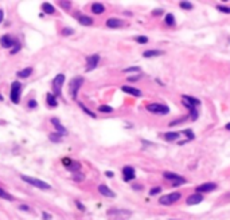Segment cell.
Returning <instances> with one entry per match:
<instances>
[{
    "mask_svg": "<svg viewBox=\"0 0 230 220\" xmlns=\"http://www.w3.org/2000/svg\"><path fill=\"white\" fill-rule=\"evenodd\" d=\"M82 85H84V78L82 77H76L70 81V83H69V91H70V95L73 99H77V95H78V91Z\"/></svg>",
    "mask_w": 230,
    "mask_h": 220,
    "instance_id": "cell-1",
    "label": "cell"
},
{
    "mask_svg": "<svg viewBox=\"0 0 230 220\" xmlns=\"http://www.w3.org/2000/svg\"><path fill=\"white\" fill-rule=\"evenodd\" d=\"M20 179H22L23 181H26L27 184L33 185V187L39 188V189H50V188H51L50 184L45 183V181H42V180H38V179H35V177H31V176H27V175H22Z\"/></svg>",
    "mask_w": 230,
    "mask_h": 220,
    "instance_id": "cell-2",
    "label": "cell"
},
{
    "mask_svg": "<svg viewBox=\"0 0 230 220\" xmlns=\"http://www.w3.org/2000/svg\"><path fill=\"white\" fill-rule=\"evenodd\" d=\"M147 110L149 113H154V114H159V115H166L169 113V108L162 103H149L147 105Z\"/></svg>",
    "mask_w": 230,
    "mask_h": 220,
    "instance_id": "cell-3",
    "label": "cell"
},
{
    "mask_svg": "<svg viewBox=\"0 0 230 220\" xmlns=\"http://www.w3.org/2000/svg\"><path fill=\"white\" fill-rule=\"evenodd\" d=\"M20 93H22V85L19 81H15L11 85V91H10V98L14 103H19L20 99Z\"/></svg>",
    "mask_w": 230,
    "mask_h": 220,
    "instance_id": "cell-4",
    "label": "cell"
},
{
    "mask_svg": "<svg viewBox=\"0 0 230 220\" xmlns=\"http://www.w3.org/2000/svg\"><path fill=\"white\" fill-rule=\"evenodd\" d=\"M180 197H182V195H180L179 192H172V193H169V195L160 196L159 203L162 205H171V204H174V203H176L178 200H180Z\"/></svg>",
    "mask_w": 230,
    "mask_h": 220,
    "instance_id": "cell-5",
    "label": "cell"
},
{
    "mask_svg": "<svg viewBox=\"0 0 230 220\" xmlns=\"http://www.w3.org/2000/svg\"><path fill=\"white\" fill-rule=\"evenodd\" d=\"M164 179L167 180H171L172 181V187H179V185L185 184L186 183V179H183L182 176L176 175V173H172V172H164L163 173Z\"/></svg>",
    "mask_w": 230,
    "mask_h": 220,
    "instance_id": "cell-6",
    "label": "cell"
},
{
    "mask_svg": "<svg viewBox=\"0 0 230 220\" xmlns=\"http://www.w3.org/2000/svg\"><path fill=\"white\" fill-rule=\"evenodd\" d=\"M65 75L63 74H58L55 78H54L53 81V89H54V95L55 97H58V95H61V89H62V85L63 82H65Z\"/></svg>",
    "mask_w": 230,
    "mask_h": 220,
    "instance_id": "cell-7",
    "label": "cell"
},
{
    "mask_svg": "<svg viewBox=\"0 0 230 220\" xmlns=\"http://www.w3.org/2000/svg\"><path fill=\"white\" fill-rule=\"evenodd\" d=\"M100 62V55L98 54H93L90 57L86 58V71H92L97 67Z\"/></svg>",
    "mask_w": 230,
    "mask_h": 220,
    "instance_id": "cell-8",
    "label": "cell"
},
{
    "mask_svg": "<svg viewBox=\"0 0 230 220\" xmlns=\"http://www.w3.org/2000/svg\"><path fill=\"white\" fill-rule=\"evenodd\" d=\"M135 177H136V172H135L133 168L129 167V165L123 168V179H124V181H131Z\"/></svg>",
    "mask_w": 230,
    "mask_h": 220,
    "instance_id": "cell-9",
    "label": "cell"
},
{
    "mask_svg": "<svg viewBox=\"0 0 230 220\" xmlns=\"http://www.w3.org/2000/svg\"><path fill=\"white\" fill-rule=\"evenodd\" d=\"M217 189V184L215 183H205L200 184L197 187V192L198 193H203V192H211V191Z\"/></svg>",
    "mask_w": 230,
    "mask_h": 220,
    "instance_id": "cell-10",
    "label": "cell"
},
{
    "mask_svg": "<svg viewBox=\"0 0 230 220\" xmlns=\"http://www.w3.org/2000/svg\"><path fill=\"white\" fill-rule=\"evenodd\" d=\"M202 200H203L202 193H194V195L188 196L186 203H187V205H197V204H199Z\"/></svg>",
    "mask_w": 230,
    "mask_h": 220,
    "instance_id": "cell-11",
    "label": "cell"
},
{
    "mask_svg": "<svg viewBox=\"0 0 230 220\" xmlns=\"http://www.w3.org/2000/svg\"><path fill=\"white\" fill-rule=\"evenodd\" d=\"M98 192L101 193L102 196H106V197H116V193H114L110 188H108V185H105V184L98 185Z\"/></svg>",
    "mask_w": 230,
    "mask_h": 220,
    "instance_id": "cell-12",
    "label": "cell"
},
{
    "mask_svg": "<svg viewBox=\"0 0 230 220\" xmlns=\"http://www.w3.org/2000/svg\"><path fill=\"white\" fill-rule=\"evenodd\" d=\"M15 43L16 42L10 35H3L2 38H0V44H2L4 48H11L14 44H15Z\"/></svg>",
    "mask_w": 230,
    "mask_h": 220,
    "instance_id": "cell-13",
    "label": "cell"
},
{
    "mask_svg": "<svg viewBox=\"0 0 230 220\" xmlns=\"http://www.w3.org/2000/svg\"><path fill=\"white\" fill-rule=\"evenodd\" d=\"M51 124H53V125L55 126L57 133H58V134H61V136L67 134V130H66L65 126H62V125H61V122H59L58 118H51Z\"/></svg>",
    "mask_w": 230,
    "mask_h": 220,
    "instance_id": "cell-14",
    "label": "cell"
},
{
    "mask_svg": "<svg viewBox=\"0 0 230 220\" xmlns=\"http://www.w3.org/2000/svg\"><path fill=\"white\" fill-rule=\"evenodd\" d=\"M123 24H124V22L117 19V18H110V19L106 20V26H108L109 28H119V27H121Z\"/></svg>",
    "mask_w": 230,
    "mask_h": 220,
    "instance_id": "cell-15",
    "label": "cell"
},
{
    "mask_svg": "<svg viewBox=\"0 0 230 220\" xmlns=\"http://www.w3.org/2000/svg\"><path fill=\"white\" fill-rule=\"evenodd\" d=\"M121 90L126 93V94H131V95H135V97H141V91L136 87H132V86H123Z\"/></svg>",
    "mask_w": 230,
    "mask_h": 220,
    "instance_id": "cell-16",
    "label": "cell"
},
{
    "mask_svg": "<svg viewBox=\"0 0 230 220\" xmlns=\"http://www.w3.org/2000/svg\"><path fill=\"white\" fill-rule=\"evenodd\" d=\"M182 102H183V105L186 106L188 110H190V115H191V120L192 121H197V118H198V115H199V113H198V110L195 106H192V105H190V103H187L186 101H183L182 99Z\"/></svg>",
    "mask_w": 230,
    "mask_h": 220,
    "instance_id": "cell-17",
    "label": "cell"
},
{
    "mask_svg": "<svg viewBox=\"0 0 230 220\" xmlns=\"http://www.w3.org/2000/svg\"><path fill=\"white\" fill-rule=\"evenodd\" d=\"M164 54L163 50H147L143 53V57L144 58H154V57H160V55Z\"/></svg>",
    "mask_w": 230,
    "mask_h": 220,
    "instance_id": "cell-18",
    "label": "cell"
},
{
    "mask_svg": "<svg viewBox=\"0 0 230 220\" xmlns=\"http://www.w3.org/2000/svg\"><path fill=\"white\" fill-rule=\"evenodd\" d=\"M104 11H105L104 4H101V3H93V5H92V12L93 14H96V15H101Z\"/></svg>",
    "mask_w": 230,
    "mask_h": 220,
    "instance_id": "cell-19",
    "label": "cell"
},
{
    "mask_svg": "<svg viewBox=\"0 0 230 220\" xmlns=\"http://www.w3.org/2000/svg\"><path fill=\"white\" fill-rule=\"evenodd\" d=\"M182 98H183V101H186L187 103H190V105H192V106H195V108L200 105V101L198 99V98L190 97V95H182Z\"/></svg>",
    "mask_w": 230,
    "mask_h": 220,
    "instance_id": "cell-20",
    "label": "cell"
},
{
    "mask_svg": "<svg viewBox=\"0 0 230 220\" xmlns=\"http://www.w3.org/2000/svg\"><path fill=\"white\" fill-rule=\"evenodd\" d=\"M42 10H43V12L47 14V15H54V14H55V8H54V5H51L50 3H43Z\"/></svg>",
    "mask_w": 230,
    "mask_h": 220,
    "instance_id": "cell-21",
    "label": "cell"
},
{
    "mask_svg": "<svg viewBox=\"0 0 230 220\" xmlns=\"http://www.w3.org/2000/svg\"><path fill=\"white\" fill-rule=\"evenodd\" d=\"M180 137V133L179 132H167L164 134V138L168 141V142H172V141L178 140Z\"/></svg>",
    "mask_w": 230,
    "mask_h": 220,
    "instance_id": "cell-22",
    "label": "cell"
},
{
    "mask_svg": "<svg viewBox=\"0 0 230 220\" xmlns=\"http://www.w3.org/2000/svg\"><path fill=\"white\" fill-rule=\"evenodd\" d=\"M46 98H47L48 106H51V108H55V106H58V101H57V97L53 94V93H47Z\"/></svg>",
    "mask_w": 230,
    "mask_h": 220,
    "instance_id": "cell-23",
    "label": "cell"
},
{
    "mask_svg": "<svg viewBox=\"0 0 230 220\" xmlns=\"http://www.w3.org/2000/svg\"><path fill=\"white\" fill-rule=\"evenodd\" d=\"M31 74H33V67H26V69H23V70L18 71V73H16V77L18 78H28Z\"/></svg>",
    "mask_w": 230,
    "mask_h": 220,
    "instance_id": "cell-24",
    "label": "cell"
},
{
    "mask_svg": "<svg viewBox=\"0 0 230 220\" xmlns=\"http://www.w3.org/2000/svg\"><path fill=\"white\" fill-rule=\"evenodd\" d=\"M78 22H79V24H82V26H92L93 24V19L86 16V15H79Z\"/></svg>",
    "mask_w": 230,
    "mask_h": 220,
    "instance_id": "cell-25",
    "label": "cell"
},
{
    "mask_svg": "<svg viewBox=\"0 0 230 220\" xmlns=\"http://www.w3.org/2000/svg\"><path fill=\"white\" fill-rule=\"evenodd\" d=\"M164 22H166V24L167 26H175V18H174V15L172 14H167L166 15V19H164Z\"/></svg>",
    "mask_w": 230,
    "mask_h": 220,
    "instance_id": "cell-26",
    "label": "cell"
},
{
    "mask_svg": "<svg viewBox=\"0 0 230 220\" xmlns=\"http://www.w3.org/2000/svg\"><path fill=\"white\" fill-rule=\"evenodd\" d=\"M48 138H50L51 142H61L62 136H61V134H58V133H51V134L48 136Z\"/></svg>",
    "mask_w": 230,
    "mask_h": 220,
    "instance_id": "cell-27",
    "label": "cell"
},
{
    "mask_svg": "<svg viewBox=\"0 0 230 220\" xmlns=\"http://www.w3.org/2000/svg\"><path fill=\"white\" fill-rule=\"evenodd\" d=\"M0 197H2V199H5V200H10V201H12V200H14L12 196H11L10 193L5 192L4 189H2V188H0Z\"/></svg>",
    "mask_w": 230,
    "mask_h": 220,
    "instance_id": "cell-28",
    "label": "cell"
},
{
    "mask_svg": "<svg viewBox=\"0 0 230 220\" xmlns=\"http://www.w3.org/2000/svg\"><path fill=\"white\" fill-rule=\"evenodd\" d=\"M98 110L101 113H112L113 112V108H110V106H108V105H101L98 108Z\"/></svg>",
    "mask_w": 230,
    "mask_h": 220,
    "instance_id": "cell-29",
    "label": "cell"
},
{
    "mask_svg": "<svg viewBox=\"0 0 230 220\" xmlns=\"http://www.w3.org/2000/svg\"><path fill=\"white\" fill-rule=\"evenodd\" d=\"M79 108H81L82 110H84V112L86 113V114H89V115H90L92 118H94V117H96V114H94L93 112H90V110H89L88 108H86V106L84 105V103H81V102H79Z\"/></svg>",
    "mask_w": 230,
    "mask_h": 220,
    "instance_id": "cell-30",
    "label": "cell"
},
{
    "mask_svg": "<svg viewBox=\"0 0 230 220\" xmlns=\"http://www.w3.org/2000/svg\"><path fill=\"white\" fill-rule=\"evenodd\" d=\"M217 10L221 11L222 14H230V7H228V5H217Z\"/></svg>",
    "mask_w": 230,
    "mask_h": 220,
    "instance_id": "cell-31",
    "label": "cell"
},
{
    "mask_svg": "<svg viewBox=\"0 0 230 220\" xmlns=\"http://www.w3.org/2000/svg\"><path fill=\"white\" fill-rule=\"evenodd\" d=\"M136 42H137V43H140V44H145V43H148V38L144 36V35L136 36Z\"/></svg>",
    "mask_w": 230,
    "mask_h": 220,
    "instance_id": "cell-32",
    "label": "cell"
},
{
    "mask_svg": "<svg viewBox=\"0 0 230 220\" xmlns=\"http://www.w3.org/2000/svg\"><path fill=\"white\" fill-rule=\"evenodd\" d=\"M179 5H180V8H183V10H191L192 8V4L188 2H180Z\"/></svg>",
    "mask_w": 230,
    "mask_h": 220,
    "instance_id": "cell-33",
    "label": "cell"
},
{
    "mask_svg": "<svg viewBox=\"0 0 230 220\" xmlns=\"http://www.w3.org/2000/svg\"><path fill=\"white\" fill-rule=\"evenodd\" d=\"M183 133H185V134L187 136L188 141H191V140H194V138H195V136H194V133H192V130H191V129H186V130H183Z\"/></svg>",
    "mask_w": 230,
    "mask_h": 220,
    "instance_id": "cell-34",
    "label": "cell"
},
{
    "mask_svg": "<svg viewBox=\"0 0 230 220\" xmlns=\"http://www.w3.org/2000/svg\"><path fill=\"white\" fill-rule=\"evenodd\" d=\"M160 192H162V188L155 187V188H152V189L149 191V196H155V195H157V193H160Z\"/></svg>",
    "mask_w": 230,
    "mask_h": 220,
    "instance_id": "cell-35",
    "label": "cell"
},
{
    "mask_svg": "<svg viewBox=\"0 0 230 220\" xmlns=\"http://www.w3.org/2000/svg\"><path fill=\"white\" fill-rule=\"evenodd\" d=\"M62 34H63L65 36L73 35V34H74V30H73V28H67V27H66V28H63V30H62Z\"/></svg>",
    "mask_w": 230,
    "mask_h": 220,
    "instance_id": "cell-36",
    "label": "cell"
},
{
    "mask_svg": "<svg viewBox=\"0 0 230 220\" xmlns=\"http://www.w3.org/2000/svg\"><path fill=\"white\" fill-rule=\"evenodd\" d=\"M132 71H140V67H137V66H132V67L124 69V73H132Z\"/></svg>",
    "mask_w": 230,
    "mask_h": 220,
    "instance_id": "cell-37",
    "label": "cell"
},
{
    "mask_svg": "<svg viewBox=\"0 0 230 220\" xmlns=\"http://www.w3.org/2000/svg\"><path fill=\"white\" fill-rule=\"evenodd\" d=\"M36 106H38V103H36L35 99H30V101H28V108H30V109H35Z\"/></svg>",
    "mask_w": 230,
    "mask_h": 220,
    "instance_id": "cell-38",
    "label": "cell"
},
{
    "mask_svg": "<svg viewBox=\"0 0 230 220\" xmlns=\"http://www.w3.org/2000/svg\"><path fill=\"white\" fill-rule=\"evenodd\" d=\"M20 47H22V46L19 44L18 42H16V43H15V47H14L12 50H11V54H16V53H18L19 50H20Z\"/></svg>",
    "mask_w": 230,
    "mask_h": 220,
    "instance_id": "cell-39",
    "label": "cell"
},
{
    "mask_svg": "<svg viewBox=\"0 0 230 220\" xmlns=\"http://www.w3.org/2000/svg\"><path fill=\"white\" fill-rule=\"evenodd\" d=\"M51 218H53V216H51L50 213H47V212H42V219H43V220H51Z\"/></svg>",
    "mask_w": 230,
    "mask_h": 220,
    "instance_id": "cell-40",
    "label": "cell"
},
{
    "mask_svg": "<svg viewBox=\"0 0 230 220\" xmlns=\"http://www.w3.org/2000/svg\"><path fill=\"white\" fill-rule=\"evenodd\" d=\"M76 204H77V207H78V209H81V211H85V207H84V204H82L79 200H76Z\"/></svg>",
    "mask_w": 230,
    "mask_h": 220,
    "instance_id": "cell-41",
    "label": "cell"
},
{
    "mask_svg": "<svg viewBox=\"0 0 230 220\" xmlns=\"http://www.w3.org/2000/svg\"><path fill=\"white\" fill-rule=\"evenodd\" d=\"M183 120H185V118H180V120H175V121H172V122H169V126H174V125H176V124L183 122Z\"/></svg>",
    "mask_w": 230,
    "mask_h": 220,
    "instance_id": "cell-42",
    "label": "cell"
},
{
    "mask_svg": "<svg viewBox=\"0 0 230 220\" xmlns=\"http://www.w3.org/2000/svg\"><path fill=\"white\" fill-rule=\"evenodd\" d=\"M162 12H163V10H154V11H152V14H154L155 16H159V15H162Z\"/></svg>",
    "mask_w": 230,
    "mask_h": 220,
    "instance_id": "cell-43",
    "label": "cell"
},
{
    "mask_svg": "<svg viewBox=\"0 0 230 220\" xmlns=\"http://www.w3.org/2000/svg\"><path fill=\"white\" fill-rule=\"evenodd\" d=\"M74 179H76V180H84V176H82V173H76Z\"/></svg>",
    "mask_w": 230,
    "mask_h": 220,
    "instance_id": "cell-44",
    "label": "cell"
},
{
    "mask_svg": "<svg viewBox=\"0 0 230 220\" xmlns=\"http://www.w3.org/2000/svg\"><path fill=\"white\" fill-rule=\"evenodd\" d=\"M19 209H23V211H28L30 208H28V205H26V204H22V205H19Z\"/></svg>",
    "mask_w": 230,
    "mask_h": 220,
    "instance_id": "cell-45",
    "label": "cell"
},
{
    "mask_svg": "<svg viewBox=\"0 0 230 220\" xmlns=\"http://www.w3.org/2000/svg\"><path fill=\"white\" fill-rule=\"evenodd\" d=\"M61 5L65 8H69L70 7V2H61Z\"/></svg>",
    "mask_w": 230,
    "mask_h": 220,
    "instance_id": "cell-46",
    "label": "cell"
},
{
    "mask_svg": "<svg viewBox=\"0 0 230 220\" xmlns=\"http://www.w3.org/2000/svg\"><path fill=\"white\" fill-rule=\"evenodd\" d=\"M105 175L108 176V177H113V176H114V173L112 172V170H106V172H105Z\"/></svg>",
    "mask_w": 230,
    "mask_h": 220,
    "instance_id": "cell-47",
    "label": "cell"
},
{
    "mask_svg": "<svg viewBox=\"0 0 230 220\" xmlns=\"http://www.w3.org/2000/svg\"><path fill=\"white\" fill-rule=\"evenodd\" d=\"M3 19H4V14H3V10H0V23L3 22Z\"/></svg>",
    "mask_w": 230,
    "mask_h": 220,
    "instance_id": "cell-48",
    "label": "cell"
},
{
    "mask_svg": "<svg viewBox=\"0 0 230 220\" xmlns=\"http://www.w3.org/2000/svg\"><path fill=\"white\" fill-rule=\"evenodd\" d=\"M128 79H129V81H132V82H133V81H137V79H139V77H129Z\"/></svg>",
    "mask_w": 230,
    "mask_h": 220,
    "instance_id": "cell-49",
    "label": "cell"
},
{
    "mask_svg": "<svg viewBox=\"0 0 230 220\" xmlns=\"http://www.w3.org/2000/svg\"><path fill=\"white\" fill-rule=\"evenodd\" d=\"M225 128H226V130H230V122H229V124H226Z\"/></svg>",
    "mask_w": 230,
    "mask_h": 220,
    "instance_id": "cell-50",
    "label": "cell"
},
{
    "mask_svg": "<svg viewBox=\"0 0 230 220\" xmlns=\"http://www.w3.org/2000/svg\"><path fill=\"white\" fill-rule=\"evenodd\" d=\"M0 101H3V95L2 94H0Z\"/></svg>",
    "mask_w": 230,
    "mask_h": 220,
    "instance_id": "cell-51",
    "label": "cell"
}]
</instances>
